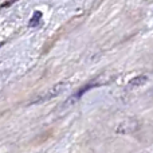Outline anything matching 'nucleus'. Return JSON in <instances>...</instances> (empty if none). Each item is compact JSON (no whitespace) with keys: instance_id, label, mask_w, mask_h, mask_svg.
<instances>
[{"instance_id":"nucleus-5","label":"nucleus","mask_w":153,"mask_h":153,"mask_svg":"<svg viewBox=\"0 0 153 153\" xmlns=\"http://www.w3.org/2000/svg\"><path fill=\"white\" fill-rule=\"evenodd\" d=\"M1 45H3V43H0V46H1Z\"/></svg>"},{"instance_id":"nucleus-3","label":"nucleus","mask_w":153,"mask_h":153,"mask_svg":"<svg viewBox=\"0 0 153 153\" xmlns=\"http://www.w3.org/2000/svg\"><path fill=\"white\" fill-rule=\"evenodd\" d=\"M40 19H42V12H39V11H36V12L34 13V16L31 18V20H30V27H36L38 24H39Z\"/></svg>"},{"instance_id":"nucleus-4","label":"nucleus","mask_w":153,"mask_h":153,"mask_svg":"<svg viewBox=\"0 0 153 153\" xmlns=\"http://www.w3.org/2000/svg\"><path fill=\"white\" fill-rule=\"evenodd\" d=\"M16 0H10V1H7V3H4V4H1V7H8V5H11L12 3H15Z\"/></svg>"},{"instance_id":"nucleus-1","label":"nucleus","mask_w":153,"mask_h":153,"mask_svg":"<svg viewBox=\"0 0 153 153\" xmlns=\"http://www.w3.org/2000/svg\"><path fill=\"white\" fill-rule=\"evenodd\" d=\"M66 86H67L66 82H59V83H56L53 89H50L48 91H46L43 95H40V97H38L35 101H32V103L45 102V101H48V100H51V98L56 97V95H59V93H61L62 90H65V87Z\"/></svg>"},{"instance_id":"nucleus-2","label":"nucleus","mask_w":153,"mask_h":153,"mask_svg":"<svg viewBox=\"0 0 153 153\" xmlns=\"http://www.w3.org/2000/svg\"><path fill=\"white\" fill-rule=\"evenodd\" d=\"M148 81V76L146 75H138L136 76V78L130 79L129 81V85H128V87H137V86H143L145 82Z\"/></svg>"}]
</instances>
